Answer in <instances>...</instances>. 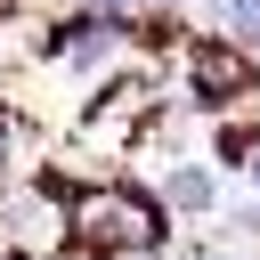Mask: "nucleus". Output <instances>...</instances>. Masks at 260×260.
Returning <instances> with one entry per match:
<instances>
[{
	"instance_id": "20e7f679",
	"label": "nucleus",
	"mask_w": 260,
	"mask_h": 260,
	"mask_svg": "<svg viewBox=\"0 0 260 260\" xmlns=\"http://www.w3.org/2000/svg\"><path fill=\"white\" fill-rule=\"evenodd\" d=\"M154 203H162V219H211L219 211V171L211 162H162Z\"/></svg>"
},
{
	"instance_id": "1a4fd4ad",
	"label": "nucleus",
	"mask_w": 260,
	"mask_h": 260,
	"mask_svg": "<svg viewBox=\"0 0 260 260\" xmlns=\"http://www.w3.org/2000/svg\"><path fill=\"white\" fill-rule=\"evenodd\" d=\"M138 8H162V16H171V8H187V0H138Z\"/></svg>"
},
{
	"instance_id": "0eeeda50",
	"label": "nucleus",
	"mask_w": 260,
	"mask_h": 260,
	"mask_svg": "<svg viewBox=\"0 0 260 260\" xmlns=\"http://www.w3.org/2000/svg\"><path fill=\"white\" fill-rule=\"evenodd\" d=\"M81 16H114L122 24V16H138V0H81Z\"/></svg>"
},
{
	"instance_id": "7ed1b4c3",
	"label": "nucleus",
	"mask_w": 260,
	"mask_h": 260,
	"mask_svg": "<svg viewBox=\"0 0 260 260\" xmlns=\"http://www.w3.org/2000/svg\"><path fill=\"white\" fill-rule=\"evenodd\" d=\"M179 89H187V106H203V114L219 122L228 106H244V98L260 89V73H252L244 49H228L219 32H203V41L179 49Z\"/></svg>"
},
{
	"instance_id": "6e6552de",
	"label": "nucleus",
	"mask_w": 260,
	"mask_h": 260,
	"mask_svg": "<svg viewBox=\"0 0 260 260\" xmlns=\"http://www.w3.org/2000/svg\"><path fill=\"white\" fill-rule=\"evenodd\" d=\"M195 260H260V252H228V244H203Z\"/></svg>"
},
{
	"instance_id": "9d476101",
	"label": "nucleus",
	"mask_w": 260,
	"mask_h": 260,
	"mask_svg": "<svg viewBox=\"0 0 260 260\" xmlns=\"http://www.w3.org/2000/svg\"><path fill=\"white\" fill-rule=\"evenodd\" d=\"M252 195H260V154H252Z\"/></svg>"
},
{
	"instance_id": "f03ea898",
	"label": "nucleus",
	"mask_w": 260,
	"mask_h": 260,
	"mask_svg": "<svg viewBox=\"0 0 260 260\" xmlns=\"http://www.w3.org/2000/svg\"><path fill=\"white\" fill-rule=\"evenodd\" d=\"M0 244L16 260H73V203L49 179H8L0 187Z\"/></svg>"
},
{
	"instance_id": "39448f33",
	"label": "nucleus",
	"mask_w": 260,
	"mask_h": 260,
	"mask_svg": "<svg viewBox=\"0 0 260 260\" xmlns=\"http://www.w3.org/2000/svg\"><path fill=\"white\" fill-rule=\"evenodd\" d=\"M260 154V122L252 114H219L211 122V171H252Z\"/></svg>"
},
{
	"instance_id": "f257e3e1",
	"label": "nucleus",
	"mask_w": 260,
	"mask_h": 260,
	"mask_svg": "<svg viewBox=\"0 0 260 260\" xmlns=\"http://www.w3.org/2000/svg\"><path fill=\"white\" fill-rule=\"evenodd\" d=\"M162 244H171V219H162L154 195H138V187L73 195V252H89V260H154Z\"/></svg>"
},
{
	"instance_id": "423d86ee",
	"label": "nucleus",
	"mask_w": 260,
	"mask_h": 260,
	"mask_svg": "<svg viewBox=\"0 0 260 260\" xmlns=\"http://www.w3.org/2000/svg\"><path fill=\"white\" fill-rule=\"evenodd\" d=\"M211 32L228 49H260V0H211Z\"/></svg>"
}]
</instances>
